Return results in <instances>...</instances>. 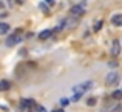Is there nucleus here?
Masks as SVG:
<instances>
[{
	"mask_svg": "<svg viewBox=\"0 0 122 112\" xmlns=\"http://www.w3.org/2000/svg\"><path fill=\"white\" fill-rule=\"evenodd\" d=\"M22 41V37H19V36H15V34H12V36H9L8 39H6V47H14L17 42H20Z\"/></svg>",
	"mask_w": 122,
	"mask_h": 112,
	"instance_id": "nucleus-4",
	"label": "nucleus"
},
{
	"mask_svg": "<svg viewBox=\"0 0 122 112\" xmlns=\"http://www.w3.org/2000/svg\"><path fill=\"white\" fill-rule=\"evenodd\" d=\"M53 36V30H43L39 33V39H48Z\"/></svg>",
	"mask_w": 122,
	"mask_h": 112,
	"instance_id": "nucleus-8",
	"label": "nucleus"
},
{
	"mask_svg": "<svg viewBox=\"0 0 122 112\" xmlns=\"http://www.w3.org/2000/svg\"><path fill=\"white\" fill-rule=\"evenodd\" d=\"M37 112H46V109L43 106H37Z\"/></svg>",
	"mask_w": 122,
	"mask_h": 112,
	"instance_id": "nucleus-18",
	"label": "nucleus"
},
{
	"mask_svg": "<svg viewBox=\"0 0 122 112\" xmlns=\"http://www.w3.org/2000/svg\"><path fill=\"white\" fill-rule=\"evenodd\" d=\"M102 25H104V22H102V20H96V22H94V27H93V30H94V31H99V30L102 28Z\"/></svg>",
	"mask_w": 122,
	"mask_h": 112,
	"instance_id": "nucleus-10",
	"label": "nucleus"
},
{
	"mask_svg": "<svg viewBox=\"0 0 122 112\" xmlns=\"http://www.w3.org/2000/svg\"><path fill=\"white\" fill-rule=\"evenodd\" d=\"M20 106L22 107H33V106H36V101L31 100V98H26V100L20 101Z\"/></svg>",
	"mask_w": 122,
	"mask_h": 112,
	"instance_id": "nucleus-6",
	"label": "nucleus"
},
{
	"mask_svg": "<svg viewBox=\"0 0 122 112\" xmlns=\"http://www.w3.org/2000/svg\"><path fill=\"white\" fill-rule=\"evenodd\" d=\"M111 97H113L114 100H121L122 98V90H114L113 94H111Z\"/></svg>",
	"mask_w": 122,
	"mask_h": 112,
	"instance_id": "nucleus-11",
	"label": "nucleus"
},
{
	"mask_svg": "<svg viewBox=\"0 0 122 112\" xmlns=\"http://www.w3.org/2000/svg\"><path fill=\"white\" fill-rule=\"evenodd\" d=\"M122 111V104H117L116 107H113V109H111V112H121Z\"/></svg>",
	"mask_w": 122,
	"mask_h": 112,
	"instance_id": "nucleus-15",
	"label": "nucleus"
},
{
	"mask_svg": "<svg viewBox=\"0 0 122 112\" xmlns=\"http://www.w3.org/2000/svg\"><path fill=\"white\" fill-rule=\"evenodd\" d=\"M93 86V81H83V83H81V84H77V86H74V89H73V92H74V95H82L85 94V90H88L90 87Z\"/></svg>",
	"mask_w": 122,
	"mask_h": 112,
	"instance_id": "nucleus-1",
	"label": "nucleus"
},
{
	"mask_svg": "<svg viewBox=\"0 0 122 112\" xmlns=\"http://www.w3.org/2000/svg\"><path fill=\"white\" fill-rule=\"evenodd\" d=\"M81 95H73V98H71V101H79V100H81Z\"/></svg>",
	"mask_w": 122,
	"mask_h": 112,
	"instance_id": "nucleus-17",
	"label": "nucleus"
},
{
	"mask_svg": "<svg viewBox=\"0 0 122 112\" xmlns=\"http://www.w3.org/2000/svg\"><path fill=\"white\" fill-rule=\"evenodd\" d=\"M53 112H63V109H56V111H53Z\"/></svg>",
	"mask_w": 122,
	"mask_h": 112,
	"instance_id": "nucleus-20",
	"label": "nucleus"
},
{
	"mask_svg": "<svg viewBox=\"0 0 122 112\" xmlns=\"http://www.w3.org/2000/svg\"><path fill=\"white\" fill-rule=\"evenodd\" d=\"M96 103H97L96 98H88V100H86V104H88V106H96Z\"/></svg>",
	"mask_w": 122,
	"mask_h": 112,
	"instance_id": "nucleus-13",
	"label": "nucleus"
},
{
	"mask_svg": "<svg viewBox=\"0 0 122 112\" xmlns=\"http://www.w3.org/2000/svg\"><path fill=\"white\" fill-rule=\"evenodd\" d=\"M117 79H119V75H117L116 72H111L107 75V78H105V83H107V86H113L117 83Z\"/></svg>",
	"mask_w": 122,
	"mask_h": 112,
	"instance_id": "nucleus-3",
	"label": "nucleus"
},
{
	"mask_svg": "<svg viewBox=\"0 0 122 112\" xmlns=\"http://www.w3.org/2000/svg\"><path fill=\"white\" fill-rule=\"evenodd\" d=\"M108 65H110V67H116V65H117V62H114V61H111V62L108 64Z\"/></svg>",
	"mask_w": 122,
	"mask_h": 112,
	"instance_id": "nucleus-19",
	"label": "nucleus"
},
{
	"mask_svg": "<svg viewBox=\"0 0 122 112\" xmlns=\"http://www.w3.org/2000/svg\"><path fill=\"white\" fill-rule=\"evenodd\" d=\"M9 30V25L8 24H0V33H6Z\"/></svg>",
	"mask_w": 122,
	"mask_h": 112,
	"instance_id": "nucleus-12",
	"label": "nucleus"
},
{
	"mask_svg": "<svg viewBox=\"0 0 122 112\" xmlns=\"http://www.w3.org/2000/svg\"><path fill=\"white\" fill-rule=\"evenodd\" d=\"M2 6H3V3H0V8H2Z\"/></svg>",
	"mask_w": 122,
	"mask_h": 112,
	"instance_id": "nucleus-21",
	"label": "nucleus"
},
{
	"mask_svg": "<svg viewBox=\"0 0 122 112\" xmlns=\"http://www.w3.org/2000/svg\"><path fill=\"white\" fill-rule=\"evenodd\" d=\"M119 53H121V44H119V41H113V44H111V55L117 56Z\"/></svg>",
	"mask_w": 122,
	"mask_h": 112,
	"instance_id": "nucleus-5",
	"label": "nucleus"
},
{
	"mask_svg": "<svg viewBox=\"0 0 122 112\" xmlns=\"http://www.w3.org/2000/svg\"><path fill=\"white\" fill-rule=\"evenodd\" d=\"M111 24L116 25V27H121L122 25V14H114L111 17Z\"/></svg>",
	"mask_w": 122,
	"mask_h": 112,
	"instance_id": "nucleus-7",
	"label": "nucleus"
},
{
	"mask_svg": "<svg viewBox=\"0 0 122 112\" xmlns=\"http://www.w3.org/2000/svg\"><path fill=\"white\" fill-rule=\"evenodd\" d=\"M68 103H70V100H68V98H60V104H62L63 107H65V106H68Z\"/></svg>",
	"mask_w": 122,
	"mask_h": 112,
	"instance_id": "nucleus-14",
	"label": "nucleus"
},
{
	"mask_svg": "<svg viewBox=\"0 0 122 112\" xmlns=\"http://www.w3.org/2000/svg\"><path fill=\"white\" fill-rule=\"evenodd\" d=\"M9 89V83L6 81V79H2V81H0V92L2 90H8Z\"/></svg>",
	"mask_w": 122,
	"mask_h": 112,
	"instance_id": "nucleus-9",
	"label": "nucleus"
},
{
	"mask_svg": "<svg viewBox=\"0 0 122 112\" xmlns=\"http://www.w3.org/2000/svg\"><path fill=\"white\" fill-rule=\"evenodd\" d=\"M85 6H86L85 2H82L81 5H74V6H71V12L74 16H82L85 12Z\"/></svg>",
	"mask_w": 122,
	"mask_h": 112,
	"instance_id": "nucleus-2",
	"label": "nucleus"
},
{
	"mask_svg": "<svg viewBox=\"0 0 122 112\" xmlns=\"http://www.w3.org/2000/svg\"><path fill=\"white\" fill-rule=\"evenodd\" d=\"M39 8H42V9H43L45 12L48 11V5H46V3H39Z\"/></svg>",
	"mask_w": 122,
	"mask_h": 112,
	"instance_id": "nucleus-16",
	"label": "nucleus"
}]
</instances>
